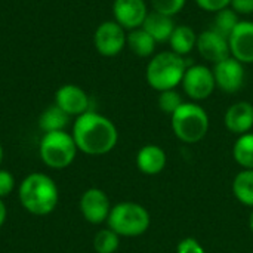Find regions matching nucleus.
Instances as JSON below:
<instances>
[{"mask_svg":"<svg viewBox=\"0 0 253 253\" xmlns=\"http://www.w3.org/2000/svg\"><path fill=\"white\" fill-rule=\"evenodd\" d=\"M71 135L77 150L89 156H104L113 151L119 141L116 125L108 117L90 110L76 117Z\"/></svg>","mask_w":253,"mask_h":253,"instance_id":"nucleus-1","label":"nucleus"},{"mask_svg":"<svg viewBox=\"0 0 253 253\" xmlns=\"http://www.w3.org/2000/svg\"><path fill=\"white\" fill-rule=\"evenodd\" d=\"M18 197L27 212L36 216H44L52 213L58 206L59 191L49 175L34 172L21 182Z\"/></svg>","mask_w":253,"mask_h":253,"instance_id":"nucleus-2","label":"nucleus"},{"mask_svg":"<svg viewBox=\"0 0 253 253\" xmlns=\"http://www.w3.org/2000/svg\"><path fill=\"white\" fill-rule=\"evenodd\" d=\"M187 67L184 56H179L172 50H162L150 58L145 70V80L148 86L157 92L176 89L182 83Z\"/></svg>","mask_w":253,"mask_h":253,"instance_id":"nucleus-3","label":"nucleus"},{"mask_svg":"<svg viewBox=\"0 0 253 253\" xmlns=\"http://www.w3.org/2000/svg\"><path fill=\"white\" fill-rule=\"evenodd\" d=\"M170 126L175 136L185 144L200 142L209 132L208 111L197 102H184L172 116Z\"/></svg>","mask_w":253,"mask_h":253,"instance_id":"nucleus-4","label":"nucleus"},{"mask_svg":"<svg viewBox=\"0 0 253 253\" xmlns=\"http://www.w3.org/2000/svg\"><path fill=\"white\" fill-rule=\"evenodd\" d=\"M108 228L120 237H138L147 233L151 224L150 212L139 203L122 202L111 208Z\"/></svg>","mask_w":253,"mask_h":253,"instance_id":"nucleus-5","label":"nucleus"},{"mask_svg":"<svg viewBox=\"0 0 253 253\" xmlns=\"http://www.w3.org/2000/svg\"><path fill=\"white\" fill-rule=\"evenodd\" d=\"M39 154L46 166L52 169H64L74 162L77 145L73 135L65 130L49 132L40 139Z\"/></svg>","mask_w":253,"mask_h":253,"instance_id":"nucleus-6","label":"nucleus"},{"mask_svg":"<svg viewBox=\"0 0 253 253\" xmlns=\"http://www.w3.org/2000/svg\"><path fill=\"white\" fill-rule=\"evenodd\" d=\"M181 84H182L184 93L193 102L208 99L216 89L213 71L205 64L188 65Z\"/></svg>","mask_w":253,"mask_h":253,"instance_id":"nucleus-7","label":"nucleus"},{"mask_svg":"<svg viewBox=\"0 0 253 253\" xmlns=\"http://www.w3.org/2000/svg\"><path fill=\"white\" fill-rule=\"evenodd\" d=\"M126 30L114 19L101 22L93 34V44L99 55L111 58L119 55L126 47Z\"/></svg>","mask_w":253,"mask_h":253,"instance_id":"nucleus-8","label":"nucleus"},{"mask_svg":"<svg viewBox=\"0 0 253 253\" xmlns=\"http://www.w3.org/2000/svg\"><path fill=\"white\" fill-rule=\"evenodd\" d=\"M212 71H213L216 87L224 93H237L245 86V80H246L245 65L237 59H234L233 56H228L221 62L215 64Z\"/></svg>","mask_w":253,"mask_h":253,"instance_id":"nucleus-9","label":"nucleus"},{"mask_svg":"<svg viewBox=\"0 0 253 253\" xmlns=\"http://www.w3.org/2000/svg\"><path fill=\"white\" fill-rule=\"evenodd\" d=\"M80 212L83 218L93 225L105 222L111 212L108 196L99 188L86 190L80 199Z\"/></svg>","mask_w":253,"mask_h":253,"instance_id":"nucleus-10","label":"nucleus"},{"mask_svg":"<svg viewBox=\"0 0 253 253\" xmlns=\"http://www.w3.org/2000/svg\"><path fill=\"white\" fill-rule=\"evenodd\" d=\"M148 7L145 0H114L113 1V16L114 21L125 30L141 28L147 15Z\"/></svg>","mask_w":253,"mask_h":253,"instance_id":"nucleus-11","label":"nucleus"},{"mask_svg":"<svg viewBox=\"0 0 253 253\" xmlns=\"http://www.w3.org/2000/svg\"><path fill=\"white\" fill-rule=\"evenodd\" d=\"M196 49L206 62H212L213 65L230 56L228 39L213 31L212 28L197 34Z\"/></svg>","mask_w":253,"mask_h":253,"instance_id":"nucleus-12","label":"nucleus"},{"mask_svg":"<svg viewBox=\"0 0 253 253\" xmlns=\"http://www.w3.org/2000/svg\"><path fill=\"white\" fill-rule=\"evenodd\" d=\"M230 56L243 65L253 64V21L245 19L237 24L228 37Z\"/></svg>","mask_w":253,"mask_h":253,"instance_id":"nucleus-13","label":"nucleus"},{"mask_svg":"<svg viewBox=\"0 0 253 253\" xmlns=\"http://www.w3.org/2000/svg\"><path fill=\"white\" fill-rule=\"evenodd\" d=\"M55 104L65 111L70 117L71 116H82L89 111L90 99L87 93L77 84H62L55 92Z\"/></svg>","mask_w":253,"mask_h":253,"instance_id":"nucleus-14","label":"nucleus"},{"mask_svg":"<svg viewBox=\"0 0 253 253\" xmlns=\"http://www.w3.org/2000/svg\"><path fill=\"white\" fill-rule=\"evenodd\" d=\"M224 125L227 130L236 135H245L253 127V104L249 101H239L230 105L224 114Z\"/></svg>","mask_w":253,"mask_h":253,"instance_id":"nucleus-15","label":"nucleus"},{"mask_svg":"<svg viewBox=\"0 0 253 253\" xmlns=\"http://www.w3.org/2000/svg\"><path fill=\"white\" fill-rule=\"evenodd\" d=\"M166 163H168V157L165 150L154 144L144 145L136 154V166L139 172L148 176L162 173L163 169L166 168Z\"/></svg>","mask_w":253,"mask_h":253,"instance_id":"nucleus-16","label":"nucleus"},{"mask_svg":"<svg viewBox=\"0 0 253 253\" xmlns=\"http://www.w3.org/2000/svg\"><path fill=\"white\" fill-rule=\"evenodd\" d=\"M175 24H173V18L162 15L159 12H148L142 28L157 42V43H163V42H169L170 34L175 30Z\"/></svg>","mask_w":253,"mask_h":253,"instance_id":"nucleus-17","label":"nucleus"},{"mask_svg":"<svg viewBox=\"0 0 253 253\" xmlns=\"http://www.w3.org/2000/svg\"><path fill=\"white\" fill-rule=\"evenodd\" d=\"M168 43L172 52H175L179 56H185L196 49L197 33L190 25H176Z\"/></svg>","mask_w":253,"mask_h":253,"instance_id":"nucleus-18","label":"nucleus"},{"mask_svg":"<svg viewBox=\"0 0 253 253\" xmlns=\"http://www.w3.org/2000/svg\"><path fill=\"white\" fill-rule=\"evenodd\" d=\"M126 46L139 58H151L156 52L157 42L141 27L136 30H130L127 33Z\"/></svg>","mask_w":253,"mask_h":253,"instance_id":"nucleus-19","label":"nucleus"},{"mask_svg":"<svg viewBox=\"0 0 253 253\" xmlns=\"http://www.w3.org/2000/svg\"><path fill=\"white\" fill-rule=\"evenodd\" d=\"M68 122H70V116L65 111H62L56 104H53L40 114L39 127L43 130V133L58 132V130H65Z\"/></svg>","mask_w":253,"mask_h":253,"instance_id":"nucleus-20","label":"nucleus"},{"mask_svg":"<svg viewBox=\"0 0 253 253\" xmlns=\"http://www.w3.org/2000/svg\"><path fill=\"white\" fill-rule=\"evenodd\" d=\"M233 194L242 205L253 209V169H243L234 176Z\"/></svg>","mask_w":253,"mask_h":253,"instance_id":"nucleus-21","label":"nucleus"},{"mask_svg":"<svg viewBox=\"0 0 253 253\" xmlns=\"http://www.w3.org/2000/svg\"><path fill=\"white\" fill-rule=\"evenodd\" d=\"M233 157L243 169H253V132L240 135L233 145Z\"/></svg>","mask_w":253,"mask_h":253,"instance_id":"nucleus-22","label":"nucleus"},{"mask_svg":"<svg viewBox=\"0 0 253 253\" xmlns=\"http://www.w3.org/2000/svg\"><path fill=\"white\" fill-rule=\"evenodd\" d=\"M240 21H242L240 16L231 7H227V9H222V10H219V12L215 13L212 30L228 39L230 34L234 31V28L237 27V24Z\"/></svg>","mask_w":253,"mask_h":253,"instance_id":"nucleus-23","label":"nucleus"},{"mask_svg":"<svg viewBox=\"0 0 253 253\" xmlns=\"http://www.w3.org/2000/svg\"><path fill=\"white\" fill-rule=\"evenodd\" d=\"M120 246V236L113 230H99L93 237V249L96 253H116Z\"/></svg>","mask_w":253,"mask_h":253,"instance_id":"nucleus-24","label":"nucleus"},{"mask_svg":"<svg viewBox=\"0 0 253 253\" xmlns=\"http://www.w3.org/2000/svg\"><path fill=\"white\" fill-rule=\"evenodd\" d=\"M157 104H159V108H160L165 114L172 116V114L184 104V99H182L181 93H179L176 89H170V90L159 92Z\"/></svg>","mask_w":253,"mask_h":253,"instance_id":"nucleus-25","label":"nucleus"},{"mask_svg":"<svg viewBox=\"0 0 253 253\" xmlns=\"http://www.w3.org/2000/svg\"><path fill=\"white\" fill-rule=\"evenodd\" d=\"M187 0H151V6L154 12L173 18L185 7Z\"/></svg>","mask_w":253,"mask_h":253,"instance_id":"nucleus-26","label":"nucleus"},{"mask_svg":"<svg viewBox=\"0 0 253 253\" xmlns=\"http://www.w3.org/2000/svg\"><path fill=\"white\" fill-rule=\"evenodd\" d=\"M194 1L202 10L209 13H216L222 9L230 7L231 4V0H194Z\"/></svg>","mask_w":253,"mask_h":253,"instance_id":"nucleus-27","label":"nucleus"},{"mask_svg":"<svg viewBox=\"0 0 253 253\" xmlns=\"http://www.w3.org/2000/svg\"><path fill=\"white\" fill-rule=\"evenodd\" d=\"M176 253H206L205 248L200 245V242L194 237H185L182 239L178 246H176Z\"/></svg>","mask_w":253,"mask_h":253,"instance_id":"nucleus-28","label":"nucleus"},{"mask_svg":"<svg viewBox=\"0 0 253 253\" xmlns=\"http://www.w3.org/2000/svg\"><path fill=\"white\" fill-rule=\"evenodd\" d=\"M15 188V178L10 172L0 169V199L7 197Z\"/></svg>","mask_w":253,"mask_h":253,"instance_id":"nucleus-29","label":"nucleus"},{"mask_svg":"<svg viewBox=\"0 0 253 253\" xmlns=\"http://www.w3.org/2000/svg\"><path fill=\"white\" fill-rule=\"evenodd\" d=\"M230 7L240 16V15H252L253 0H231Z\"/></svg>","mask_w":253,"mask_h":253,"instance_id":"nucleus-30","label":"nucleus"},{"mask_svg":"<svg viewBox=\"0 0 253 253\" xmlns=\"http://www.w3.org/2000/svg\"><path fill=\"white\" fill-rule=\"evenodd\" d=\"M6 216H7V211H6V206L3 203V199H0V228L6 221Z\"/></svg>","mask_w":253,"mask_h":253,"instance_id":"nucleus-31","label":"nucleus"},{"mask_svg":"<svg viewBox=\"0 0 253 253\" xmlns=\"http://www.w3.org/2000/svg\"><path fill=\"white\" fill-rule=\"evenodd\" d=\"M249 228H251V231H252L253 234V211L252 213H251V216H249Z\"/></svg>","mask_w":253,"mask_h":253,"instance_id":"nucleus-32","label":"nucleus"},{"mask_svg":"<svg viewBox=\"0 0 253 253\" xmlns=\"http://www.w3.org/2000/svg\"><path fill=\"white\" fill-rule=\"evenodd\" d=\"M1 162H3V147L0 144V165H1Z\"/></svg>","mask_w":253,"mask_h":253,"instance_id":"nucleus-33","label":"nucleus"}]
</instances>
